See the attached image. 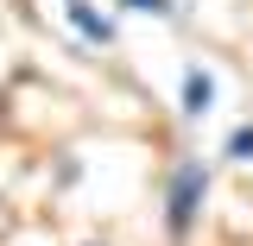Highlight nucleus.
Returning a JSON list of instances; mask_svg holds the SVG:
<instances>
[{
  "label": "nucleus",
  "mask_w": 253,
  "mask_h": 246,
  "mask_svg": "<svg viewBox=\"0 0 253 246\" xmlns=\"http://www.w3.org/2000/svg\"><path fill=\"white\" fill-rule=\"evenodd\" d=\"M203 202H209V164L203 158H177L171 164V183H165V227H171V240H190L196 234Z\"/></svg>",
  "instance_id": "1"
},
{
  "label": "nucleus",
  "mask_w": 253,
  "mask_h": 246,
  "mask_svg": "<svg viewBox=\"0 0 253 246\" xmlns=\"http://www.w3.org/2000/svg\"><path fill=\"white\" fill-rule=\"evenodd\" d=\"M63 19H70V26H76V32H83L89 44H108V38H114V26H108V19L95 13L89 0H63Z\"/></svg>",
  "instance_id": "2"
},
{
  "label": "nucleus",
  "mask_w": 253,
  "mask_h": 246,
  "mask_svg": "<svg viewBox=\"0 0 253 246\" xmlns=\"http://www.w3.org/2000/svg\"><path fill=\"white\" fill-rule=\"evenodd\" d=\"M209 107H215V76H209V70H184V114L203 120Z\"/></svg>",
  "instance_id": "3"
},
{
  "label": "nucleus",
  "mask_w": 253,
  "mask_h": 246,
  "mask_svg": "<svg viewBox=\"0 0 253 246\" xmlns=\"http://www.w3.org/2000/svg\"><path fill=\"white\" fill-rule=\"evenodd\" d=\"M228 158H234V164H253V120L228 133Z\"/></svg>",
  "instance_id": "4"
},
{
  "label": "nucleus",
  "mask_w": 253,
  "mask_h": 246,
  "mask_svg": "<svg viewBox=\"0 0 253 246\" xmlns=\"http://www.w3.org/2000/svg\"><path fill=\"white\" fill-rule=\"evenodd\" d=\"M121 6H133V13H171V0H121Z\"/></svg>",
  "instance_id": "5"
}]
</instances>
